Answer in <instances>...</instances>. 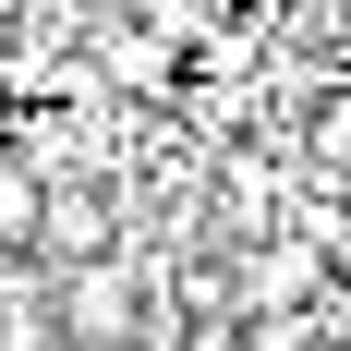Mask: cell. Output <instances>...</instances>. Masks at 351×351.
<instances>
[{
    "instance_id": "obj_1",
    "label": "cell",
    "mask_w": 351,
    "mask_h": 351,
    "mask_svg": "<svg viewBox=\"0 0 351 351\" xmlns=\"http://www.w3.org/2000/svg\"><path fill=\"white\" fill-rule=\"evenodd\" d=\"M145 303H158V267H145L134 243L97 254V267H61V279H49L61 351H134V339H145Z\"/></svg>"
},
{
    "instance_id": "obj_2",
    "label": "cell",
    "mask_w": 351,
    "mask_h": 351,
    "mask_svg": "<svg viewBox=\"0 0 351 351\" xmlns=\"http://www.w3.org/2000/svg\"><path fill=\"white\" fill-rule=\"evenodd\" d=\"M158 351H243V327H230V315H194V327H170Z\"/></svg>"
},
{
    "instance_id": "obj_3",
    "label": "cell",
    "mask_w": 351,
    "mask_h": 351,
    "mask_svg": "<svg viewBox=\"0 0 351 351\" xmlns=\"http://www.w3.org/2000/svg\"><path fill=\"white\" fill-rule=\"evenodd\" d=\"M339 182H351V170H339Z\"/></svg>"
}]
</instances>
